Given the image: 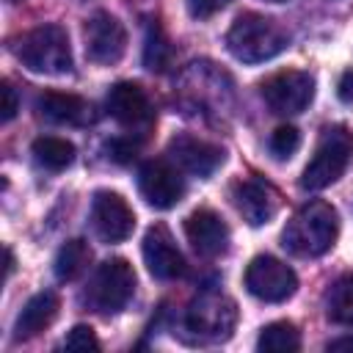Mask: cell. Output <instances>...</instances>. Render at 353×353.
<instances>
[{"instance_id":"1","label":"cell","mask_w":353,"mask_h":353,"mask_svg":"<svg viewBox=\"0 0 353 353\" xmlns=\"http://www.w3.org/2000/svg\"><path fill=\"white\" fill-rule=\"evenodd\" d=\"M339 234V212L328 201L303 204L284 226L281 245L295 256H323Z\"/></svg>"},{"instance_id":"2","label":"cell","mask_w":353,"mask_h":353,"mask_svg":"<svg viewBox=\"0 0 353 353\" xmlns=\"http://www.w3.org/2000/svg\"><path fill=\"white\" fill-rule=\"evenodd\" d=\"M287 47H290V30L276 19L254 11L240 14L226 33V50L243 63L270 61Z\"/></svg>"},{"instance_id":"3","label":"cell","mask_w":353,"mask_h":353,"mask_svg":"<svg viewBox=\"0 0 353 353\" xmlns=\"http://www.w3.org/2000/svg\"><path fill=\"white\" fill-rule=\"evenodd\" d=\"M14 55L39 74L72 72V44L61 25H39L14 41Z\"/></svg>"},{"instance_id":"4","label":"cell","mask_w":353,"mask_h":353,"mask_svg":"<svg viewBox=\"0 0 353 353\" xmlns=\"http://www.w3.org/2000/svg\"><path fill=\"white\" fill-rule=\"evenodd\" d=\"M350 157H353V132L345 124L325 127L320 141H317L312 160L303 168L301 188L303 190H323V188L334 185L345 174V168L350 165Z\"/></svg>"},{"instance_id":"5","label":"cell","mask_w":353,"mask_h":353,"mask_svg":"<svg viewBox=\"0 0 353 353\" xmlns=\"http://www.w3.org/2000/svg\"><path fill=\"white\" fill-rule=\"evenodd\" d=\"M132 292H135L132 265L121 256H113V259H105L94 270L88 287L83 292V301L99 314H116L130 303Z\"/></svg>"},{"instance_id":"6","label":"cell","mask_w":353,"mask_h":353,"mask_svg":"<svg viewBox=\"0 0 353 353\" xmlns=\"http://www.w3.org/2000/svg\"><path fill=\"white\" fill-rule=\"evenodd\" d=\"M234 325H237V303L218 290H204L190 301L185 312V328L193 331L199 339L223 342L232 336Z\"/></svg>"},{"instance_id":"7","label":"cell","mask_w":353,"mask_h":353,"mask_svg":"<svg viewBox=\"0 0 353 353\" xmlns=\"http://www.w3.org/2000/svg\"><path fill=\"white\" fill-rule=\"evenodd\" d=\"M245 290L265 303H281L295 295L298 276L287 262L270 254H259L245 268Z\"/></svg>"},{"instance_id":"8","label":"cell","mask_w":353,"mask_h":353,"mask_svg":"<svg viewBox=\"0 0 353 353\" xmlns=\"http://www.w3.org/2000/svg\"><path fill=\"white\" fill-rule=\"evenodd\" d=\"M265 105L279 116H295L314 99V77L301 69H287L262 83Z\"/></svg>"},{"instance_id":"9","label":"cell","mask_w":353,"mask_h":353,"mask_svg":"<svg viewBox=\"0 0 353 353\" xmlns=\"http://www.w3.org/2000/svg\"><path fill=\"white\" fill-rule=\"evenodd\" d=\"M83 39H85V55L94 63L110 66L116 61H121L124 50H127V30L124 25L108 14V11H94L85 25H83Z\"/></svg>"},{"instance_id":"10","label":"cell","mask_w":353,"mask_h":353,"mask_svg":"<svg viewBox=\"0 0 353 353\" xmlns=\"http://www.w3.org/2000/svg\"><path fill=\"white\" fill-rule=\"evenodd\" d=\"M138 190H141V196L149 207L171 210L185 196V179L165 160H149L138 171Z\"/></svg>"},{"instance_id":"11","label":"cell","mask_w":353,"mask_h":353,"mask_svg":"<svg viewBox=\"0 0 353 353\" xmlns=\"http://www.w3.org/2000/svg\"><path fill=\"white\" fill-rule=\"evenodd\" d=\"M91 226L105 243H121L135 229V212L124 196L113 190H97L91 201Z\"/></svg>"},{"instance_id":"12","label":"cell","mask_w":353,"mask_h":353,"mask_svg":"<svg viewBox=\"0 0 353 353\" xmlns=\"http://www.w3.org/2000/svg\"><path fill=\"white\" fill-rule=\"evenodd\" d=\"M143 262H146V270L160 281L182 279L185 270H188L185 256L179 254L171 232L163 223H154V226L146 229V234H143Z\"/></svg>"},{"instance_id":"13","label":"cell","mask_w":353,"mask_h":353,"mask_svg":"<svg viewBox=\"0 0 353 353\" xmlns=\"http://www.w3.org/2000/svg\"><path fill=\"white\" fill-rule=\"evenodd\" d=\"M185 237L193 251L207 259H215L229 251V226L215 210L207 207H199L185 218Z\"/></svg>"},{"instance_id":"14","label":"cell","mask_w":353,"mask_h":353,"mask_svg":"<svg viewBox=\"0 0 353 353\" xmlns=\"http://www.w3.org/2000/svg\"><path fill=\"white\" fill-rule=\"evenodd\" d=\"M232 196H234L237 212L243 215V221H245L248 226H262V223H268V221L279 212V204H281L279 190H276L270 182L256 179V176L237 182Z\"/></svg>"},{"instance_id":"15","label":"cell","mask_w":353,"mask_h":353,"mask_svg":"<svg viewBox=\"0 0 353 353\" xmlns=\"http://www.w3.org/2000/svg\"><path fill=\"white\" fill-rule=\"evenodd\" d=\"M168 154H171V160L182 171H188L193 176H201V179L212 176L223 165V149L210 143V141H201L196 135H176V138H171Z\"/></svg>"},{"instance_id":"16","label":"cell","mask_w":353,"mask_h":353,"mask_svg":"<svg viewBox=\"0 0 353 353\" xmlns=\"http://www.w3.org/2000/svg\"><path fill=\"white\" fill-rule=\"evenodd\" d=\"M105 105H108V113H110L121 127L141 130V127H149V124H152V105H149L146 91H143L138 83H130V80L116 83V85L108 91Z\"/></svg>"},{"instance_id":"17","label":"cell","mask_w":353,"mask_h":353,"mask_svg":"<svg viewBox=\"0 0 353 353\" xmlns=\"http://www.w3.org/2000/svg\"><path fill=\"white\" fill-rule=\"evenodd\" d=\"M39 113L52 121V124H72V127H83L88 121H94V108L77 97V94H63V91H44L39 97Z\"/></svg>"},{"instance_id":"18","label":"cell","mask_w":353,"mask_h":353,"mask_svg":"<svg viewBox=\"0 0 353 353\" xmlns=\"http://www.w3.org/2000/svg\"><path fill=\"white\" fill-rule=\"evenodd\" d=\"M58 309H61V301L55 292H39L33 295L22 312L17 314V323H14V339L22 342V339H33L36 334H41L44 328L52 325V320L58 317Z\"/></svg>"},{"instance_id":"19","label":"cell","mask_w":353,"mask_h":353,"mask_svg":"<svg viewBox=\"0 0 353 353\" xmlns=\"http://www.w3.org/2000/svg\"><path fill=\"white\" fill-rule=\"evenodd\" d=\"M30 152H33V160L41 168H47V171H63L74 160L72 141L58 138V135H41V138H36L33 146H30Z\"/></svg>"},{"instance_id":"20","label":"cell","mask_w":353,"mask_h":353,"mask_svg":"<svg viewBox=\"0 0 353 353\" xmlns=\"http://www.w3.org/2000/svg\"><path fill=\"white\" fill-rule=\"evenodd\" d=\"M325 314L336 325H353V273L339 276L325 295Z\"/></svg>"},{"instance_id":"21","label":"cell","mask_w":353,"mask_h":353,"mask_svg":"<svg viewBox=\"0 0 353 353\" xmlns=\"http://www.w3.org/2000/svg\"><path fill=\"white\" fill-rule=\"evenodd\" d=\"M88 262H91L88 243L80 240V237H74V240H69V243L61 245V251L55 256V276L61 281H74L77 276H83V270L88 268Z\"/></svg>"},{"instance_id":"22","label":"cell","mask_w":353,"mask_h":353,"mask_svg":"<svg viewBox=\"0 0 353 353\" xmlns=\"http://www.w3.org/2000/svg\"><path fill=\"white\" fill-rule=\"evenodd\" d=\"M256 347L259 350H268V353H292V350L301 347V334H298V328L292 323L276 320V323H268L259 331Z\"/></svg>"},{"instance_id":"23","label":"cell","mask_w":353,"mask_h":353,"mask_svg":"<svg viewBox=\"0 0 353 353\" xmlns=\"http://www.w3.org/2000/svg\"><path fill=\"white\" fill-rule=\"evenodd\" d=\"M171 61V41L157 19L146 22V39H143V66L152 72H163Z\"/></svg>"},{"instance_id":"24","label":"cell","mask_w":353,"mask_h":353,"mask_svg":"<svg viewBox=\"0 0 353 353\" xmlns=\"http://www.w3.org/2000/svg\"><path fill=\"white\" fill-rule=\"evenodd\" d=\"M301 146V130L292 127V124H281L273 130L270 141H268V149L276 160H290Z\"/></svg>"},{"instance_id":"25","label":"cell","mask_w":353,"mask_h":353,"mask_svg":"<svg viewBox=\"0 0 353 353\" xmlns=\"http://www.w3.org/2000/svg\"><path fill=\"white\" fill-rule=\"evenodd\" d=\"M63 347L66 350H99V339H97V334H94L91 325H74L66 334Z\"/></svg>"},{"instance_id":"26","label":"cell","mask_w":353,"mask_h":353,"mask_svg":"<svg viewBox=\"0 0 353 353\" xmlns=\"http://www.w3.org/2000/svg\"><path fill=\"white\" fill-rule=\"evenodd\" d=\"M105 149H108V157H110L113 163L127 165V163H132V157H135V152H138V143L130 141V138H113Z\"/></svg>"},{"instance_id":"27","label":"cell","mask_w":353,"mask_h":353,"mask_svg":"<svg viewBox=\"0 0 353 353\" xmlns=\"http://www.w3.org/2000/svg\"><path fill=\"white\" fill-rule=\"evenodd\" d=\"M232 0H188V11L193 19H207L212 14H218L221 8H226Z\"/></svg>"},{"instance_id":"28","label":"cell","mask_w":353,"mask_h":353,"mask_svg":"<svg viewBox=\"0 0 353 353\" xmlns=\"http://www.w3.org/2000/svg\"><path fill=\"white\" fill-rule=\"evenodd\" d=\"M19 110V99H17V91L8 80H3V121H11Z\"/></svg>"},{"instance_id":"29","label":"cell","mask_w":353,"mask_h":353,"mask_svg":"<svg viewBox=\"0 0 353 353\" xmlns=\"http://www.w3.org/2000/svg\"><path fill=\"white\" fill-rule=\"evenodd\" d=\"M336 97L345 102V105H353V69H347L339 83H336Z\"/></svg>"},{"instance_id":"30","label":"cell","mask_w":353,"mask_h":353,"mask_svg":"<svg viewBox=\"0 0 353 353\" xmlns=\"http://www.w3.org/2000/svg\"><path fill=\"white\" fill-rule=\"evenodd\" d=\"M325 350H347V353H353V334H345V336H336V339H331L328 345H325Z\"/></svg>"},{"instance_id":"31","label":"cell","mask_w":353,"mask_h":353,"mask_svg":"<svg viewBox=\"0 0 353 353\" xmlns=\"http://www.w3.org/2000/svg\"><path fill=\"white\" fill-rule=\"evenodd\" d=\"M14 273V254H11V248H6V279Z\"/></svg>"},{"instance_id":"32","label":"cell","mask_w":353,"mask_h":353,"mask_svg":"<svg viewBox=\"0 0 353 353\" xmlns=\"http://www.w3.org/2000/svg\"><path fill=\"white\" fill-rule=\"evenodd\" d=\"M268 3H284V0H268Z\"/></svg>"}]
</instances>
